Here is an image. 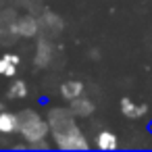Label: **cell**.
Wrapping results in <instances>:
<instances>
[{
    "label": "cell",
    "instance_id": "cell-1",
    "mask_svg": "<svg viewBox=\"0 0 152 152\" xmlns=\"http://www.w3.org/2000/svg\"><path fill=\"white\" fill-rule=\"evenodd\" d=\"M48 125H50V133L54 140V146L58 150L65 152H81L90 148L88 137L83 135V131L77 125V117L71 113V108L65 106H54L48 110Z\"/></svg>",
    "mask_w": 152,
    "mask_h": 152
},
{
    "label": "cell",
    "instance_id": "cell-2",
    "mask_svg": "<svg viewBox=\"0 0 152 152\" xmlns=\"http://www.w3.org/2000/svg\"><path fill=\"white\" fill-rule=\"evenodd\" d=\"M17 119H19V129H17V133H21V137H23L27 144L48 137V133H50L48 119L40 117L36 110L25 108V110H21V113L17 115Z\"/></svg>",
    "mask_w": 152,
    "mask_h": 152
},
{
    "label": "cell",
    "instance_id": "cell-3",
    "mask_svg": "<svg viewBox=\"0 0 152 152\" xmlns=\"http://www.w3.org/2000/svg\"><path fill=\"white\" fill-rule=\"evenodd\" d=\"M17 17L19 13L15 9H0V44L2 46H13L19 40L15 29Z\"/></svg>",
    "mask_w": 152,
    "mask_h": 152
},
{
    "label": "cell",
    "instance_id": "cell-4",
    "mask_svg": "<svg viewBox=\"0 0 152 152\" xmlns=\"http://www.w3.org/2000/svg\"><path fill=\"white\" fill-rule=\"evenodd\" d=\"M38 27H40V36L54 40V38H58L63 34L65 21H63L61 15H56L52 11H42L40 17H38Z\"/></svg>",
    "mask_w": 152,
    "mask_h": 152
},
{
    "label": "cell",
    "instance_id": "cell-5",
    "mask_svg": "<svg viewBox=\"0 0 152 152\" xmlns=\"http://www.w3.org/2000/svg\"><path fill=\"white\" fill-rule=\"evenodd\" d=\"M52 58H54L52 40H50V38H44V36H38L36 54H34V65H36L38 69H46V67H50Z\"/></svg>",
    "mask_w": 152,
    "mask_h": 152
},
{
    "label": "cell",
    "instance_id": "cell-6",
    "mask_svg": "<svg viewBox=\"0 0 152 152\" xmlns=\"http://www.w3.org/2000/svg\"><path fill=\"white\" fill-rule=\"evenodd\" d=\"M15 29H17L19 38H36V36H40L38 17H34V15H19L17 23H15Z\"/></svg>",
    "mask_w": 152,
    "mask_h": 152
},
{
    "label": "cell",
    "instance_id": "cell-7",
    "mask_svg": "<svg viewBox=\"0 0 152 152\" xmlns=\"http://www.w3.org/2000/svg\"><path fill=\"white\" fill-rule=\"evenodd\" d=\"M69 108H71V113H73L77 119H88V117L94 115L96 104H94L90 98L79 96V98H75V100H69Z\"/></svg>",
    "mask_w": 152,
    "mask_h": 152
},
{
    "label": "cell",
    "instance_id": "cell-8",
    "mask_svg": "<svg viewBox=\"0 0 152 152\" xmlns=\"http://www.w3.org/2000/svg\"><path fill=\"white\" fill-rule=\"evenodd\" d=\"M83 92H86V83H81L79 79H67L61 83V96L65 100H75L83 96Z\"/></svg>",
    "mask_w": 152,
    "mask_h": 152
},
{
    "label": "cell",
    "instance_id": "cell-9",
    "mask_svg": "<svg viewBox=\"0 0 152 152\" xmlns=\"http://www.w3.org/2000/svg\"><path fill=\"white\" fill-rule=\"evenodd\" d=\"M94 146H96L98 150H102V152H110V150H117V148H119V140H117V135H115L113 131L102 129V131L96 133Z\"/></svg>",
    "mask_w": 152,
    "mask_h": 152
},
{
    "label": "cell",
    "instance_id": "cell-10",
    "mask_svg": "<svg viewBox=\"0 0 152 152\" xmlns=\"http://www.w3.org/2000/svg\"><path fill=\"white\" fill-rule=\"evenodd\" d=\"M121 113L127 117V119H142L146 113H148V106L146 104H137V102H133V100H129V98H123L121 100Z\"/></svg>",
    "mask_w": 152,
    "mask_h": 152
},
{
    "label": "cell",
    "instance_id": "cell-11",
    "mask_svg": "<svg viewBox=\"0 0 152 152\" xmlns=\"http://www.w3.org/2000/svg\"><path fill=\"white\" fill-rule=\"evenodd\" d=\"M19 56L13 54V52H7L0 56V75H4V77H13L19 69Z\"/></svg>",
    "mask_w": 152,
    "mask_h": 152
},
{
    "label": "cell",
    "instance_id": "cell-12",
    "mask_svg": "<svg viewBox=\"0 0 152 152\" xmlns=\"http://www.w3.org/2000/svg\"><path fill=\"white\" fill-rule=\"evenodd\" d=\"M17 129H19L17 115L9 113V110H0V133L11 135V133H17Z\"/></svg>",
    "mask_w": 152,
    "mask_h": 152
},
{
    "label": "cell",
    "instance_id": "cell-13",
    "mask_svg": "<svg viewBox=\"0 0 152 152\" xmlns=\"http://www.w3.org/2000/svg\"><path fill=\"white\" fill-rule=\"evenodd\" d=\"M7 94H9V98H11V100L25 98V96H27V83H25V81H21V79H19V81H13V83L9 86V92H7Z\"/></svg>",
    "mask_w": 152,
    "mask_h": 152
},
{
    "label": "cell",
    "instance_id": "cell-14",
    "mask_svg": "<svg viewBox=\"0 0 152 152\" xmlns=\"http://www.w3.org/2000/svg\"><path fill=\"white\" fill-rule=\"evenodd\" d=\"M27 150H50V144L46 140H38V142L27 144Z\"/></svg>",
    "mask_w": 152,
    "mask_h": 152
},
{
    "label": "cell",
    "instance_id": "cell-15",
    "mask_svg": "<svg viewBox=\"0 0 152 152\" xmlns=\"http://www.w3.org/2000/svg\"><path fill=\"white\" fill-rule=\"evenodd\" d=\"M88 56H90V58H94V61H98L102 54H100V50H98V48H92V50L88 52Z\"/></svg>",
    "mask_w": 152,
    "mask_h": 152
},
{
    "label": "cell",
    "instance_id": "cell-16",
    "mask_svg": "<svg viewBox=\"0 0 152 152\" xmlns=\"http://www.w3.org/2000/svg\"><path fill=\"white\" fill-rule=\"evenodd\" d=\"M0 110H4V102L2 100H0Z\"/></svg>",
    "mask_w": 152,
    "mask_h": 152
},
{
    "label": "cell",
    "instance_id": "cell-17",
    "mask_svg": "<svg viewBox=\"0 0 152 152\" xmlns=\"http://www.w3.org/2000/svg\"><path fill=\"white\" fill-rule=\"evenodd\" d=\"M150 131H152V123H150Z\"/></svg>",
    "mask_w": 152,
    "mask_h": 152
}]
</instances>
